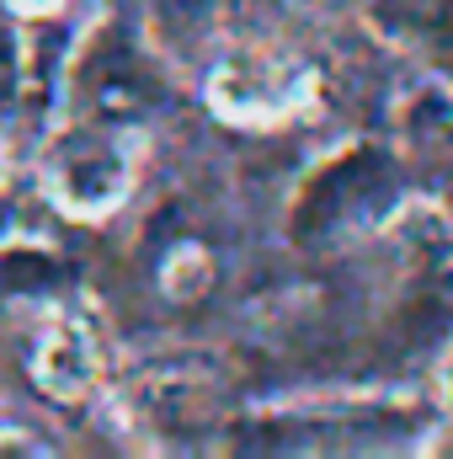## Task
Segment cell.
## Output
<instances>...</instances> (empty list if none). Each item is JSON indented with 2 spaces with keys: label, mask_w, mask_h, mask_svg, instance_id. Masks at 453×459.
<instances>
[{
  "label": "cell",
  "mask_w": 453,
  "mask_h": 459,
  "mask_svg": "<svg viewBox=\"0 0 453 459\" xmlns=\"http://www.w3.org/2000/svg\"><path fill=\"white\" fill-rule=\"evenodd\" d=\"M75 97H81V117L113 123V128H139L150 108L160 102L155 59L144 48H133V38L123 27H102L86 38V48L75 59Z\"/></svg>",
  "instance_id": "obj_3"
},
{
  "label": "cell",
  "mask_w": 453,
  "mask_h": 459,
  "mask_svg": "<svg viewBox=\"0 0 453 459\" xmlns=\"http://www.w3.org/2000/svg\"><path fill=\"white\" fill-rule=\"evenodd\" d=\"M21 86H27V54H21L11 16H0V117L21 102Z\"/></svg>",
  "instance_id": "obj_9"
},
{
  "label": "cell",
  "mask_w": 453,
  "mask_h": 459,
  "mask_svg": "<svg viewBox=\"0 0 453 459\" xmlns=\"http://www.w3.org/2000/svg\"><path fill=\"white\" fill-rule=\"evenodd\" d=\"M32 374L48 395L81 401L102 374V347H97L91 321L75 310H48V321L38 332V352H32Z\"/></svg>",
  "instance_id": "obj_5"
},
{
  "label": "cell",
  "mask_w": 453,
  "mask_h": 459,
  "mask_svg": "<svg viewBox=\"0 0 453 459\" xmlns=\"http://www.w3.org/2000/svg\"><path fill=\"white\" fill-rule=\"evenodd\" d=\"M5 5H11L16 16H54L64 0H5Z\"/></svg>",
  "instance_id": "obj_11"
},
{
  "label": "cell",
  "mask_w": 453,
  "mask_h": 459,
  "mask_svg": "<svg viewBox=\"0 0 453 459\" xmlns=\"http://www.w3.org/2000/svg\"><path fill=\"white\" fill-rule=\"evenodd\" d=\"M395 128L411 155L453 171V97L443 86H422L395 108Z\"/></svg>",
  "instance_id": "obj_7"
},
{
  "label": "cell",
  "mask_w": 453,
  "mask_h": 459,
  "mask_svg": "<svg viewBox=\"0 0 453 459\" xmlns=\"http://www.w3.org/2000/svg\"><path fill=\"white\" fill-rule=\"evenodd\" d=\"M225 27V0H144V38L160 59L192 65L214 54Z\"/></svg>",
  "instance_id": "obj_6"
},
{
  "label": "cell",
  "mask_w": 453,
  "mask_h": 459,
  "mask_svg": "<svg viewBox=\"0 0 453 459\" xmlns=\"http://www.w3.org/2000/svg\"><path fill=\"white\" fill-rule=\"evenodd\" d=\"M443 406H449V417H453V352H449V363H443Z\"/></svg>",
  "instance_id": "obj_12"
},
{
  "label": "cell",
  "mask_w": 453,
  "mask_h": 459,
  "mask_svg": "<svg viewBox=\"0 0 453 459\" xmlns=\"http://www.w3.org/2000/svg\"><path fill=\"white\" fill-rule=\"evenodd\" d=\"M379 22L416 48L453 43V0H379Z\"/></svg>",
  "instance_id": "obj_8"
},
{
  "label": "cell",
  "mask_w": 453,
  "mask_h": 459,
  "mask_svg": "<svg viewBox=\"0 0 453 459\" xmlns=\"http://www.w3.org/2000/svg\"><path fill=\"white\" fill-rule=\"evenodd\" d=\"M315 91V75L304 59L278 48H229L209 70V102L235 123H278L299 113Z\"/></svg>",
  "instance_id": "obj_4"
},
{
  "label": "cell",
  "mask_w": 453,
  "mask_h": 459,
  "mask_svg": "<svg viewBox=\"0 0 453 459\" xmlns=\"http://www.w3.org/2000/svg\"><path fill=\"white\" fill-rule=\"evenodd\" d=\"M27 433H0V455H48V444H21Z\"/></svg>",
  "instance_id": "obj_10"
},
{
  "label": "cell",
  "mask_w": 453,
  "mask_h": 459,
  "mask_svg": "<svg viewBox=\"0 0 453 459\" xmlns=\"http://www.w3.org/2000/svg\"><path fill=\"white\" fill-rule=\"evenodd\" d=\"M400 160L379 144H346L326 155L288 204V235L299 251H337L400 220Z\"/></svg>",
  "instance_id": "obj_1"
},
{
  "label": "cell",
  "mask_w": 453,
  "mask_h": 459,
  "mask_svg": "<svg viewBox=\"0 0 453 459\" xmlns=\"http://www.w3.org/2000/svg\"><path fill=\"white\" fill-rule=\"evenodd\" d=\"M133 187V144L128 128L81 117L59 128L43 150V193L70 220H107Z\"/></svg>",
  "instance_id": "obj_2"
}]
</instances>
